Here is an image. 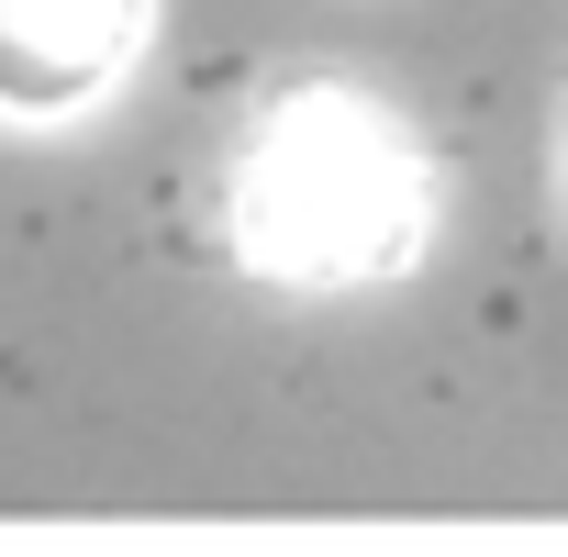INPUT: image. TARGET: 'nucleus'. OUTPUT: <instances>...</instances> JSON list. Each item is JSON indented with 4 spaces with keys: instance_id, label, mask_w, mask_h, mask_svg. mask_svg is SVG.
<instances>
[{
    "instance_id": "obj_2",
    "label": "nucleus",
    "mask_w": 568,
    "mask_h": 557,
    "mask_svg": "<svg viewBox=\"0 0 568 557\" xmlns=\"http://www.w3.org/2000/svg\"><path fill=\"white\" fill-rule=\"evenodd\" d=\"M134 57V0H0V101L68 112Z\"/></svg>"
},
{
    "instance_id": "obj_1",
    "label": "nucleus",
    "mask_w": 568,
    "mask_h": 557,
    "mask_svg": "<svg viewBox=\"0 0 568 557\" xmlns=\"http://www.w3.org/2000/svg\"><path fill=\"white\" fill-rule=\"evenodd\" d=\"M413 212H424L413 156L346 101L278 112L245 168V223H256L267 267H390Z\"/></svg>"
}]
</instances>
